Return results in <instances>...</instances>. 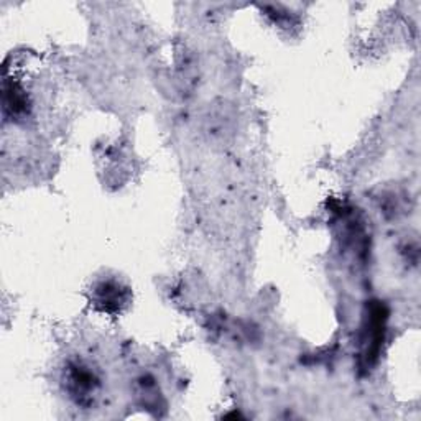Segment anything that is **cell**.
Here are the masks:
<instances>
[{"mask_svg": "<svg viewBox=\"0 0 421 421\" xmlns=\"http://www.w3.org/2000/svg\"><path fill=\"white\" fill-rule=\"evenodd\" d=\"M69 385H71V390L76 397H88L91 395V392H94L96 383L93 374L79 367V369H74L71 377H69Z\"/></svg>", "mask_w": 421, "mask_h": 421, "instance_id": "7a4b0ae2", "label": "cell"}, {"mask_svg": "<svg viewBox=\"0 0 421 421\" xmlns=\"http://www.w3.org/2000/svg\"><path fill=\"white\" fill-rule=\"evenodd\" d=\"M97 305H102L106 311H117L126 303L127 291L117 282H104L96 290Z\"/></svg>", "mask_w": 421, "mask_h": 421, "instance_id": "6da1fadb", "label": "cell"}]
</instances>
